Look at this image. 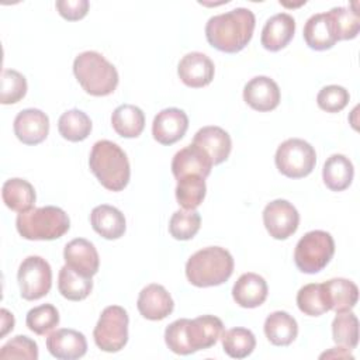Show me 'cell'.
<instances>
[{"label":"cell","mask_w":360,"mask_h":360,"mask_svg":"<svg viewBox=\"0 0 360 360\" xmlns=\"http://www.w3.org/2000/svg\"><path fill=\"white\" fill-rule=\"evenodd\" d=\"M224 332V323L214 315H201L195 319L181 318L165 330V342L176 354H191L212 347Z\"/></svg>","instance_id":"cell-1"},{"label":"cell","mask_w":360,"mask_h":360,"mask_svg":"<svg viewBox=\"0 0 360 360\" xmlns=\"http://www.w3.org/2000/svg\"><path fill=\"white\" fill-rule=\"evenodd\" d=\"M255 24V14L249 8L236 7L228 13L211 17L205 25V37L215 49L236 53L250 42Z\"/></svg>","instance_id":"cell-2"},{"label":"cell","mask_w":360,"mask_h":360,"mask_svg":"<svg viewBox=\"0 0 360 360\" xmlns=\"http://www.w3.org/2000/svg\"><path fill=\"white\" fill-rule=\"evenodd\" d=\"M89 166L101 186L110 191H121L129 181L131 169L128 158L125 152L111 141L103 139L93 145Z\"/></svg>","instance_id":"cell-3"},{"label":"cell","mask_w":360,"mask_h":360,"mask_svg":"<svg viewBox=\"0 0 360 360\" xmlns=\"http://www.w3.org/2000/svg\"><path fill=\"white\" fill-rule=\"evenodd\" d=\"M233 271L232 255L221 246H208L191 255L186 263L187 280L195 287L224 284Z\"/></svg>","instance_id":"cell-4"},{"label":"cell","mask_w":360,"mask_h":360,"mask_svg":"<svg viewBox=\"0 0 360 360\" xmlns=\"http://www.w3.org/2000/svg\"><path fill=\"white\" fill-rule=\"evenodd\" d=\"M73 73L83 90L96 97L108 96L118 86L115 66L96 51L79 53L73 62Z\"/></svg>","instance_id":"cell-5"},{"label":"cell","mask_w":360,"mask_h":360,"mask_svg":"<svg viewBox=\"0 0 360 360\" xmlns=\"http://www.w3.org/2000/svg\"><path fill=\"white\" fill-rule=\"evenodd\" d=\"M15 226L24 239L53 240L69 231L70 221L62 208L46 205L20 212L15 219Z\"/></svg>","instance_id":"cell-6"},{"label":"cell","mask_w":360,"mask_h":360,"mask_svg":"<svg viewBox=\"0 0 360 360\" xmlns=\"http://www.w3.org/2000/svg\"><path fill=\"white\" fill-rule=\"evenodd\" d=\"M335 253V242L329 232L309 231L297 243L294 262L300 271L315 274L326 267Z\"/></svg>","instance_id":"cell-7"},{"label":"cell","mask_w":360,"mask_h":360,"mask_svg":"<svg viewBox=\"0 0 360 360\" xmlns=\"http://www.w3.org/2000/svg\"><path fill=\"white\" fill-rule=\"evenodd\" d=\"M128 323L129 318L122 307L110 305L104 308L93 330L97 347L107 353L124 349L128 342Z\"/></svg>","instance_id":"cell-8"},{"label":"cell","mask_w":360,"mask_h":360,"mask_svg":"<svg viewBox=\"0 0 360 360\" xmlns=\"http://www.w3.org/2000/svg\"><path fill=\"white\" fill-rule=\"evenodd\" d=\"M274 162L281 174L290 179H301L314 170L316 153L307 141L291 138L277 148Z\"/></svg>","instance_id":"cell-9"},{"label":"cell","mask_w":360,"mask_h":360,"mask_svg":"<svg viewBox=\"0 0 360 360\" xmlns=\"http://www.w3.org/2000/svg\"><path fill=\"white\" fill-rule=\"evenodd\" d=\"M20 295L27 301L45 297L52 285V270L49 263L41 256L25 257L17 273Z\"/></svg>","instance_id":"cell-10"},{"label":"cell","mask_w":360,"mask_h":360,"mask_svg":"<svg viewBox=\"0 0 360 360\" xmlns=\"http://www.w3.org/2000/svg\"><path fill=\"white\" fill-rule=\"evenodd\" d=\"M263 224L271 238L283 240L295 233L300 224V214L291 202L278 198L264 207Z\"/></svg>","instance_id":"cell-11"},{"label":"cell","mask_w":360,"mask_h":360,"mask_svg":"<svg viewBox=\"0 0 360 360\" xmlns=\"http://www.w3.org/2000/svg\"><path fill=\"white\" fill-rule=\"evenodd\" d=\"M187 128V114L180 108L172 107L156 114L152 124V135L162 145H173L184 136Z\"/></svg>","instance_id":"cell-12"},{"label":"cell","mask_w":360,"mask_h":360,"mask_svg":"<svg viewBox=\"0 0 360 360\" xmlns=\"http://www.w3.org/2000/svg\"><path fill=\"white\" fill-rule=\"evenodd\" d=\"M14 134L25 145H38L48 136L49 118L38 108H25L14 118Z\"/></svg>","instance_id":"cell-13"},{"label":"cell","mask_w":360,"mask_h":360,"mask_svg":"<svg viewBox=\"0 0 360 360\" xmlns=\"http://www.w3.org/2000/svg\"><path fill=\"white\" fill-rule=\"evenodd\" d=\"M215 68L212 60L201 52H190L181 58L177 66L180 80L193 89L204 87L214 79Z\"/></svg>","instance_id":"cell-14"},{"label":"cell","mask_w":360,"mask_h":360,"mask_svg":"<svg viewBox=\"0 0 360 360\" xmlns=\"http://www.w3.org/2000/svg\"><path fill=\"white\" fill-rule=\"evenodd\" d=\"M211 167V158L207 155L205 150L194 143H190L186 148L180 149L172 160V173L176 180L190 174H197L205 179L210 176Z\"/></svg>","instance_id":"cell-15"},{"label":"cell","mask_w":360,"mask_h":360,"mask_svg":"<svg viewBox=\"0 0 360 360\" xmlns=\"http://www.w3.org/2000/svg\"><path fill=\"white\" fill-rule=\"evenodd\" d=\"M243 100L256 111H271L280 103V89L273 79L256 76L245 84Z\"/></svg>","instance_id":"cell-16"},{"label":"cell","mask_w":360,"mask_h":360,"mask_svg":"<svg viewBox=\"0 0 360 360\" xmlns=\"http://www.w3.org/2000/svg\"><path fill=\"white\" fill-rule=\"evenodd\" d=\"M46 349L56 359L75 360L86 354L87 340L82 332L62 328L46 338Z\"/></svg>","instance_id":"cell-17"},{"label":"cell","mask_w":360,"mask_h":360,"mask_svg":"<svg viewBox=\"0 0 360 360\" xmlns=\"http://www.w3.org/2000/svg\"><path fill=\"white\" fill-rule=\"evenodd\" d=\"M136 307L143 318L149 321H162L173 312L174 302L163 285L149 284L141 290Z\"/></svg>","instance_id":"cell-18"},{"label":"cell","mask_w":360,"mask_h":360,"mask_svg":"<svg viewBox=\"0 0 360 360\" xmlns=\"http://www.w3.org/2000/svg\"><path fill=\"white\" fill-rule=\"evenodd\" d=\"M63 259L69 267L86 277H93L98 271V253L94 245L84 238L70 240L65 246Z\"/></svg>","instance_id":"cell-19"},{"label":"cell","mask_w":360,"mask_h":360,"mask_svg":"<svg viewBox=\"0 0 360 360\" xmlns=\"http://www.w3.org/2000/svg\"><path fill=\"white\" fill-rule=\"evenodd\" d=\"M294 32L295 20L287 13H278L266 21L262 30L260 42L264 49L270 52H277L290 44Z\"/></svg>","instance_id":"cell-20"},{"label":"cell","mask_w":360,"mask_h":360,"mask_svg":"<svg viewBox=\"0 0 360 360\" xmlns=\"http://www.w3.org/2000/svg\"><path fill=\"white\" fill-rule=\"evenodd\" d=\"M193 143L200 146L211 158L212 165L225 162L231 153L232 142L229 134L219 127H202L193 138Z\"/></svg>","instance_id":"cell-21"},{"label":"cell","mask_w":360,"mask_h":360,"mask_svg":"<svg viewBox=\"0 0 360 360\" xmlns=\"http://www.w3.org/2000/svg\"><path fill=\"white\" fill-rule=\"evenodd\" d=\"M267 292L266 280L256 273L242 274L232 288V297L242 308H256L262 305L267 298Z\"/></svg>","instance_id":"cell-22"},{"label":"cell","mask_w":360,"mask_h":360,"mask_svg":"<svg viewBox=\"0 0 360 360\" xmlns=\"http://www.w3.org/2000/svg\"><path fill=\"white\" fill-rule=\"evenodd\" d=\"M90 224L104 239H118L124 235L127 228L124 214L108 204H101L93 208L90 214Z\"/></svg>","instance_id":"cell-23"},{"label":"cell","mask_w":360,"mask_h":360,"mask_svg":"<svg viewBox=\"0 0 360 360\" xmlns=\"http://www.w3.org/2000/svg\"><path fill=\"white\" fill-rule=\"evenodd\" d=\"M302 34L305 44L314 51L330 49L338 42L328 13H318L311 15L305 22Z\"/></svg>","instance_id":"cell-24"},{"label":"cell","mask_w":360,"mask_h":360,"mask_svg":"<svg viewBox=\"0 0 360 360\" xmlns=\"http://www.w3.org/2000/svg\"><path fill=\"white\" fill-rule=\"evenodd\" d=\"M264 335L274 346H288L298 335L297 321L285 311L271 312L264 321Z\"/></svg>","instance_id":"cell-25"},{"label":"cell","mask_w":360,"mask_h":360,"mask_svg":"<svg viewBox=\"0 0 360 360\" xmlns=\"http://www.w3.org/2000/svg\"><path fill=\"white\" fill-rule=\"evenodd\" d=\"M354 169L349 158L340 153L329 156L322 169V179L325 186L332 191L346 190L353 180Z\"/></svg>","instance_id":"cell-26"},{"label":"cell","mask_w":360,"mask_h":360,"mask_svg":"<svg viewBox=\"0 0 360 360\" xmlns=\"http://www.w3.org/2000/svg\"><path fill=\"white\" fill-rule=\"evenodd\" d=\"M3 202L15 212H25L35 204V190L31 183L24 179H8L1 187Z\"/></svg>","instance_id":"cell-27"},{"label":"cell","mask_w":360,"mask_h":360,"mask_svg":"<svg viewBox=\"0 0 360 360\" xmlns=\"http://www.w3.org/2000/svg\"><path fill=\"white\" fill-rule=\"evenodd\" d=\"M329 308L335 312L350 311L359 300L357 285L347 278H332L323 283Z\"/></svg>","instance_id":"cell-28"},{"label":"cell","mask_w":360,"mask_h":360,"mask_svg":"<svg viewBox=\"0 0 360 360\" xmlns=\"http://www.w3.org/2000/svg\"><path fill=\"white\" fill-rule=\"evenodd\" d=\"M114 131L122 138H136L145 128L143 111L132 104L118 105L111 115Z\"/></svg>","instance_id":"cell-29"},{"label":"cell","mask_w":360,"mask_h":360,"mask_svg":"<svg viewBox=\"0 0 360 360\" xmlns=\"http://www.w3.org/2000/svg\"><path fill=\"white\" fill-rule=\"evenodd\" d=\"M93 288L91 277H86L72 267L65 264L59 270L58 276V290L66 300L70 301H82L84 300Z\"/></svg>","instance_id":"cell-30"},{"label":"cell","mask_w":360,"mask_h":360,"mask_svg":"<svg viewBox=\"0 0 360 360\" xmlns=\"http://www.w3.org/2000/svg\"><path fill=\"white\" fill-rule=\"evenodd\" d=\"M58 131L65 139L70 142H80L90 135L91 121L86 112L76 108L69 110L59 117Z\"/></svg>","instance_id":"cell-31"},{"label":"cell","mask_w":360,"mask_h":360,"mask_svg":"<svg viewBox=\"0 0 360 360\" xmlns=\"http://www.w3.org/2000/svg\"><path fill=\"white\" fill-rule=\"evenodd\" d=\"M222 349L232 359H245L256 347V338L246 328H232L221 335Z\"/></svg>","instance_id":"cell-32"},{"label":"cell","mask_w":360,"mask_h":360,"mask_svg":"<svg viewBox=\"0 0 360 360\" xmlns=\"http://www.w3.org/2000/svg\"><path fill=\"white\" fill-rule=\"evenodd\" d=\"M297 305L301 312L309 316H319L330 311L323 283H311L301 287L297 294Z\"/></svg>","instance_id":"cell-33"},{"label":"cell","mask_w":360,"mask_h":360,"mask_svg":"<svg viewBox=\"0 0 360 360\" xmlns=\"http://www.w3.org/2000/svg\"><path fill=\"white\" fill-rule=\"evenodd\" d=\"M207 191L205 180L201 176L190 174L177 180L176 200L183 210H195L204 200Z\"/></svg>","instance_id":"cell-34"},{"label":"cell","mask_w":360,"mask_h":360,"mask_svg":"<svg viewBox=\"0 0 360 360\" xmlns=\"http://www.w3.org/2000/svg\"><path fill=\"white\" fill-rule=\"evenodd\" d=\"M332 322L333 340L346 349H354L359 342V321L357 316L350 311L336 312Z\"/></svg>","instance_id":"cell-35"},{"label":"cell","mask_w":360,"mask_h":360,"mask_svg":"<svg viewBox=\"0 0 360 360\" xmlns=\"http://www.w3.org/2000/svg\"><path fill=\"white\" fill-rule=\"evenodd\" d=\"M333 34L338 41L353 39L360 31V17L357 11L346 7H333L328 11Z\"/></svg>","instance_id":"cell-36"},{"label":"cell","mask_w":360,"mask_h":360,"mask_svg":"<svg viewBox=\"0 0 360 360\" xmlns=\"http://www.w3.org/2000/svg\"><path fill=\"white\" fill-rule=\"evenodd\" d=\"M25 323L35 335L45 336L58 326L59 312L52 304H42L28 311Z\"/></svg>","instance_id":"cell-37"},{"label":"cell","mask_w":360,"mask_h":360,"mask_svg":"<svg viewBox=\"0 0 360 360\" xmlns=\"http://www.w3.org/2000/svg\"><path fill=\"white\" fill-rule=\"evenodd\" d=\"M201 225V217L195 210H179L169 222V232L177 240H188L195 236Z\"/></svg>","instance_id":"cell-38"},{"label":"cell","mask_w":360,"mask_h":360,"mask_svg":"<svg viewBox=\"0 0 360 360\" xmlns=\"http://www.w3.org/2000/svg\"><path fill=\"white\" fill-rule=\"evenodd\" d=\"M25 93H27L25 77L14 69H4L3 75H1L0 103L1 104H15L24 98Z\"/></svg>","instance_id":"cell-39"},{"label":"cell","mask_w":360,"mask_h":360,"mask_svg":"<svg viewBox=\"0 0 360 360\" xmlns=\"http://www.w3.org/2000/svg\"><path fill=\"white\" fill-rule=\"evenodd\" d=\"M0 359H27L37 360L38 359V346L37 343L25 335H17L10 339L6 345L1 346Z\"/></svg>","instance_id":"cell-40"},{"label":"cell","mask_w":360,"mask_h":360,"mask_svg":"<svg viewBox=\"0 0 360 360\" xmlns=\"http://www.w3.org/2000/svg\"><path fill=\"white\" fill-rule=\"evenodd\" d=\"M349 91L338 84H329L321 89L316 96V103L326 112L342 111L349 103Z\"/></svg>","instance_id":"cell-41"},{"label":"cell","mask_w":360,"mask_h":360,"mask_svg":"<svg viewBox=\"0 0 360 360\" xmlns=\"http://www.w3.org/2000/svg\"><path fill=\"white\" fill-rule=\"evenodd\" d=\"M56 8L65 20L77 21L86 17L89 11V1L87 0H58Z\"/></svg>","instance_id":"cell-42"},{"label":"cell","mask_w":360,"mask_h":360,"mask_svg":"<svg viewBox=\"0 0 360 360\" xmlns=\"http://www.w3.org/2000/svg\"><path fill=\"white\" fill-rule=\"evenodd\" d=\"M0 314H1V333H0V336L4 338L7 335V332L13 330V328H14V316L6 308H3L0 311Z\"/></svg>","instance_id":"cell-43"},{"label":"cell","mask_w":360,"mask_h":360,"mask_svg":"<svg viewBox=\"0 0 360 360\" xmlns=\"http://www.w3.org/2000/svg\"><path fill=\"white\" fill-rule=\"evenodd\" d=\"M323 357H349L353 359V356L349 353V350L346 347H333L329 352H325L321 354V359Z\"/></svg>","instance_id":"cell-44"}]
</instances>
